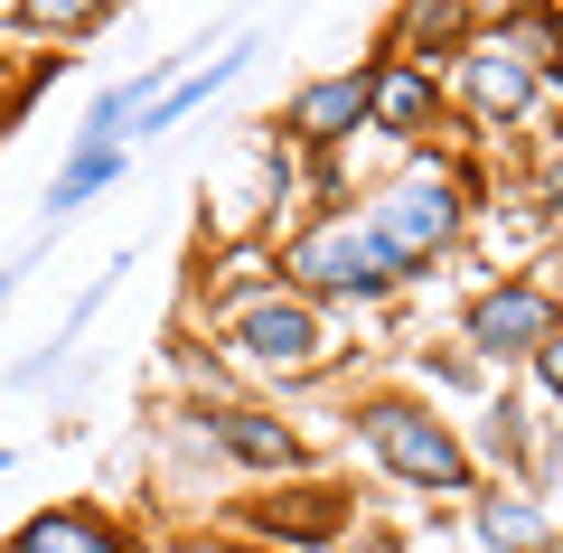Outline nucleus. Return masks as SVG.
I'll use <instances>...</instances> for the list:
<instances>
[{"label":"nucleus","mask_w":563,"mask_h":553,"mask_svg":"<svg viewBox=\"0 0 563 553\" xmlns=\"http://www.w3.org/2000/svg\"><path fill=\"white\" fill-rule=\"evenodd\" d=\"M273 263H282V281L301 300H320V310H376L385 291H404V273H395V254L376 244V225H366V207H310L291 235L273 244Z\"/></svg>","instance_id":"nucleus-1"},{"label":"nucleus","mask_w":563,"mask_h":553,"mask_svg":"<svg viewBox=\"0 0 563 553\" xmlns=\"http://www.w3.org/2000/svg\"><path fill=\"white\" fill-rule=\"evenodd\" d=\"M347 432L366 441V460H376L395 488H413V497H479V460H470V441L451 432L422 395H366Z\"/></svg>","instance_id":"nucleus-2"},{"label":"nucleus","mask_w":563,"mask_h":553,"mask_svg":"<svg viewBox=\"0 0 563 553\" xmlns=\"http://www.w3.org/2000/svg\"><path fill=\"white\" fill-rule=\"evenodd\" d=\"M366 225H376V244L395 254V273L413 281V273H432V263L470 235V178L451 169V159H413L395 188L366 198Z\"/></svg>","instance_id":"nucleus-3"},{"label":"nucleus","mask_w":563,"mask_h":553,"mask_svg":"<svg viewBox=\"0 0 563 553\" xmlns=\"http://www.w3.org/2000/svg\"><path fill=\"white\" fill-rule=\"evenodd\" d=\"M217 338L254 366V376H273V385H301V376H320V366H329V310H320V300H301L291 281H273V291L217 310Z\"/></svg>","instance_id":"nucleus-4"},{"label":"nucleus","mask_w":563,"mask_h":553,"mask_svg":"<svg viewBox=\"0 0 563 553\" xmlns=\"http://www.w3.org/2000/svg\"><path fill=\"white\" fill-rule=\"evenodd\" d=\"M188 432L207 441V451H225L244 478H310V432L301 422H282V413H263V403H235V395H217V403H188Z\"/></svg>","instance_id":"nucleus-5"},{"label":"nucleus","mask_w":563,"mask_h":553,"mask_svg":"<svg viewBox=\"0 0 563 553\" xmlns=\"http://www.w3.org/2000/svg\"><path fill=\"white\" fill-rule=\"evenodd\" d=\"M451 113L461 122H479V132H517V122H536V103H544V66H526V57H507L498 38H470L461 57H451Z\"/></svg>","instance_id":"nucleus-6"},{"label":"nucleus","mask_w":563,"mask_h":553,"mask_svg":"<svg viewBox=\"0 0 563 553\" xmlns=\"http://www.w3.org/2000/svg\"><path fill=\"white\" fill-rule=\"evenodd\" d=\"M357 526V488L339 478H273V497H244V534L273 553H320Z\"/></svg>","instance_id":"nucleus-7"},{"label":"nucleus","mask_w":563,"mask_h":553,"mask_svg":"<svg viewBox=\"0 0 563 553\" xmlns=\"http://www.w3.org/2000/svg\"><path fill=\"white\" fill-rule=\"evenodd\" d=\"M554 319H563V300L544 291V281L507 273V281H488V291H470V310H461V347L479 356V366H507V356H536L544 338H554Z\"/></svg>","instance_id":"nucleus-8"},{"label":"nucleus","mask_w":563,"mask_h":553,"mask_svg":"<svg viewBox=\"0 0 563 553\" xmlns=\"http://www.w3.org/2000/svg\"><path fill=\"white\" fill-rule=\"evenodd\" d=\"M442 113H451V85L432 76V66H413V57H366V132L422 151V141L442 132Z\"/></svg>","instance_id":"nucleus-9"},{"label":"nucleus","mask_w":563,"mask_h":553,"mask_svg":"<svg viewBox=\"0 0 563 553\" xmlns=\"http://www.w3.org/2000/svg\"><path fill=\"white\" fill-rule=\"evenodd\" d=\"M273 122H282V141H291V151L329 159L339 141H357V132H366V66H339V76L291 85V103H282Z\"/></svg>","instance_id":"nucleus-10"},{"label":"nucleus","mask_w":563,"mask_h":553,"mask_svg":"<svg viewBox=\"0 0 563 553\" xmlns=\"http://www.w3.org/2000/svg\"><path fill=\"white\" fill-rule=\"evenodd\" d=\"M0 553H132V534H122L103 507H85V497H57V507L20 516Z\"/></svg>","instance_id":"nucleus-11"},{"label":"nucleus","mask_w":563,"mask_h":553,"mask_svg":"<svg viewBox=\"0 0 563 553\" xmlns=\"http://www.w3.org/2000/svg\"><path fill=\"white\" fill-rule=\"evenodd\" d=\"M254 47H263V38H225L217 57H198V66H188V76H169V85H161V103H141L132 141H161V132H179V122L198 113L207 95H225V85H235L244 66H254Z\"/></svg>","instance_id":"nucleus-12"},{"label":"nucleus","mask_w":563,"mask_h":553,"mask_svg":"<svg viewBox=\"0 0 563 553\" xmlns=\"http://www.w3.org/2000/svg\"><path fill=\"white\" fill-rule=\"evenodd\" d=\"M470 38H479L470 0H404L395 29H385V57H413V66H432V76H442V66L461 57Z\"/></svg>","instance_id":"nucleus-13"},{"label":"nucleus","mask_w":563,"mask_h":553,"mask_svg":"<svg viewBox=\"0 0 563 553\" xmlns=\"http://www.w3.org/2000/svg\"><path fill=\"white\" fill-rule=\"evenodd\" d=\"M122 169H132V141H103V151H66V169L47 178V225H66L76 207H95Z\"/></svg>","instance_id":"nucleus-14"},{"label":"nucleus","mask_w":563,"mask_h":553,"mask_svg":"<svg viewBox=\"0 0 563 553\" xmlns=\"http://www.w3.org/2000/svg\"><path fill=\"white\" fill-rule=\"evenodd\" d=\"M470 526H479L488 553H536V544H544L536 497H517V488H479V497H470Z\"/></svg>","instance_id":"nucleus-15"},{"label":"nucleus","mask_w":563,"mask_h":553,"mask_svg":"<svg viewBox=\"0 0 563 553\" xmlns=\"http://www.w3.org/2000/svg\"><path fill=\"white\" fill-rule=\"evenodd\" d=\"M122 0H10V29H20V38H95L103 20H113Z\"/></svg>","instance_id":"nucleus-16"},{"label":"nucleus","mask_w":563,"mask_h":553,"mask_svg":"<svg viewBox=\"0 0 563 553\" xmlns=\"http://www.w3.org/2000/svg\"><path fill=\"white\" fill-rule=\"evenodd\" d=\"M422 385H442V395H470V385H479V356H422Z\"/></svg>","instance_id":"nucleus-17"},{"label":"nucleus","mask_w":563,"mask_h":553,"mask_svg":"<svg viewBox=\"0 0 563 553\" xmlns=\"http://www.w3.org/2000/svg\"><path fill=\"white\" fill-rule=\"evenodd\" d=\"M526 366H536V385H544V395L563 403V319H554V338H544V347L526 356Z\"/></svg>","instance_id":"nucleus-18"},{"label":"nucleus","mask_w":563,"mask_h":553,"mask_svg":"<svg viewBox=\"0 0 563 553\" xmlns=\"http://www.w3.org/2000/svg\"><path fill=\"white\" fill-rule=\"evenodd\" d=\"M339 553H404V534H395V526H366V516H357V526L339 534Z\"/></svg>","instance_id":"nucleus-19"},{"label":"nucleus","mask_w":563,"mask_h":553,"mask_svg":"<svg viewBox=\"0 0 563 553\" xmlns=\"http://www.w3.org/2000/svg\"><path fill=\"white\" fill-rule=\"evenodd\" d=\"M517 10H544V0H470V20H479V29H498V20H517Z\"/></svg>","instance_id":"nucleus-20"},{"label":"nucleus","mask_w":563,"mask_h":553,"mask_svg":"<svg viewBox=\"0 0 563 553\" xmlns=\"http://www.w3.org/2000/svg\"><path fill=\"white\" fill-rule=\"evenodd\" d=\"M554 76H563V10H554Z\"/></svg>","instance_id":"nucleus-21"},{"label":"nucleus","mask_w":563,"mask_h":553,"mask_svg":"<svg viewBox=\"0 0 563 553\" xmlns=\"http://www.w3.org/2000/svg\"><path fill=\"white\" fill-rule=\"evenodd\" d=\"M207 553H273V544H207Z\"/></svg>","instance_id":"nucleus-22"},{"label":"nucleus","mask_w":563,"mask_h":553,"mask_svg":"<svg viewBox=\"0 0 563 553\" xmlns=\"http://www.w3.org/2000/svg\"><path fill=\"white\" fill-rule=\"evenodd\" d=\"M10 291H20V273H0V300H10Z\"/></svg>","instance_id":"nucleus-23"},{"label":"nucleus","mask_w":563,"mask_h":553,"mask_svg":"<svg viewBox=\"0 0 563 553\" xmlns=\"http://www.w3.org/2000/svg\"><path fill=\"white\" fill-rule=\"evenodd\" d=\"M536 553H563V544H536Z\"/></svg>","instance_id":"nucleus-24"},{"label":"nucleus","mask_w":563,"mask_h":553,"mask_svg":"<svg viewBox=\"0 0 563 553\" xmlns=\"http://www.w3.org/2000/svg\"><path fill=\"white\" fill-rule=\"evenodd\" d=\"M0 469H10V451H0Z\"/></svg>","instance_id":"nucleus-25"},{"label":"nucleus","mask_w":563,"mask_h":553,"mask_svg":"<svg viewBox=\"0 0 563 553\" xmlns=\"http://www.w3.org/2000/svg\"><path fill=\"white\" fill-rule=\"evenodd\" d=\"M544 10H563V0H544Z\"/></svg>","instance_id":"nucleus-26"}]
</instances>
